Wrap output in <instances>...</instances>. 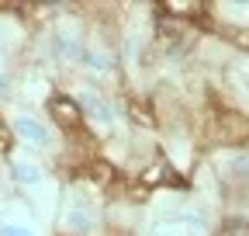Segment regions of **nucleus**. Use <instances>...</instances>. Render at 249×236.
I'll use <instances>...</instances> for the list:
<instances>
[{
	"instance_id": "f03ea898",
	"label": "nucleus",
	"mask_w": 249,
	"mask_h": 236,
	"mask_svg": "<svg viewBox=\"0 0 249 236\" xmlns=\"http://www.w3.org/2000/svg\"><path fill=\"white\" fill-rule=\"evenodd\" d=\"M49 111H52L55 122H62V125H80V101H73V98H52Z\"/></svg>"
},
{
	"instance_id": "39448f33",
	"label": "nucleus",
	"mask_w": 249,
	"mask_h": 236,
	"mask_svg": "<svg viewBox=\"0 0 249 236\" xmlns=\"http://www.w3.org/2000/svg\"><path fill=\"white\" fill-rule=\"evenodd\" d=\"M156 39H160L163 49H177L180 39H183V24H180V21H160V28H156Z\"/></svg>"
},
{
	"instance_id": "6ab92c4d",
	"label": "nucleus",
	"mask_w": 249,
	"mask_h": 236,
	"mask_svg": "<svg viewBox=\"0 0 249 236\" xmlns=\"http://www.w3.org/2000/svg\"><path fill=\"white\" fill-rule=\"evenodd\" d=\"M0 91H4V73H0Z\"/></svg>"
},
{
	"instance_id": "9d476101",
	"label": "nucleus",
	"mask_w": 249,
	"mask_h": 236,
	"mask_svg": "<svg viewBox=\"0 0 249 236\" xmlns=\"http://www.w3.org/2000/svg\"><path fill=\"white\" fill-rule=\"evenodd\" d=\"M128 111H132V118H135V122H142V125H152V122H156V118H152V111H149L142 101H132V108H128Z\"/></svg>"
},
{
	"instance_id": "7ed1b4c3",
	"label": "nucleus",
	"mask_w": 249,
	"mask_h": 236,
	"mask_svg": "<svg viewBox=\"0 0 249 236\" xmlns=\"http://www.w3.org/2000/svg\"><path fill=\"white\" fill-rule=\"evenodd\" d=\"M80 104H83L80 111H87L97 125H111V122H114V111H111V108H107V101H101L97 94H83V98H80Z\"/></svg>"
},
{
	"instance_id": "2eb2a0df",
	"label": "nucleus",
	"mask_w": 249,
	"mask_h": 236,
	"mask_svg": "<svg viewBox=\"0 0 249 236\" xmlns=\"http://www.w3.org/2000/svg\"><path fill=\"white\" fill-rule=\"evenodd\" d=\"M145 184H156V181H163V167H152V170H145V177H142Z\"/></svg>"
},
{
	"instance_id": "ddd939ff",
	"label": "nucleus",
	"mask_w": 249,
	"mask_h": 236,
	"mask_svg": "<svg viewBox=\"0 0 249 236\" xmlns=\"http://www.w3.org/2000/svg\"><path fill=\"white\" fill-rule=\"evenodd\" d=\"M0 236H35V229H28V226H14V222H7V226H0Z\"/></svg>"
},
{
	"instance_id": "f3484780",
	"label": "nucleus",
	"mask_w": 249,
	"mask_h": 236,
	"mask_svg": "<svg viewBox=\"0 0 249 236\" xmlns=\"http://www.w3.org/2000/svg\"><path fill=\"white\" fill-rule=\"evenodd\" d=\"M149 236H177V233H173V229H166V226H156Z\"/></svg>"
},
{
	"instance_id": "6e6552de",
	"label": "nucleus",
	"mask_w": 249,
	"mask_h": 236,
	"mask_svg": "<svg viewBox=\"0 0 249 236\" xmlns=\"http://www.w3.org/2000/svg\"><path fill=\"white\" fill-rule=\"evenodd\" d=\"M225 170H229L232 177H249V157H246V153H239V157H232V160L225 163Z\"/></svg>"
},
{
	"instance_id": "0eeeda50",
	"label": "nucleus",
	"mask_w": 249,
	"mask_h": 236,
	"mask_svg": "<svg viewBox=\"0 0 249 236\" xmlns=\"http://www.w3.org/2000/svg\"><path fill=\"white\" fill-rule=\"evenodd\" d=\"M214 236H249V219H239V216L222 219V226H218Z\"/></svg>"
},
{
	"instance_id": "9b49d317",
	"label": "nucleus",
	"mask_w": 249,
	"mask_h": 236,
	"mask_svg": "<svg viewBox=\"0 0 249 236\" xmlns=\"http://www.w3.org/2000/svg\"><path fill=\"white\" fill-rule=\"evenodd\" d=\"M55 49H59L62 59H73V56H76V42H73L70 35H59V39H55Z\"/></svg>"
},
{
	"instance_id": "4468645a",
	"label": "nucleus",
	"mask_w": 249,
	"mask_h": 236,
	"mask_svg": "<svg viewBox=\"0 0 249 236\" xmlns=\"http://www.w3.org/2000/svg\"><path fill=\"white\" fill-rule=\"evenodd\" d=\"M183 222L191 226L194 233H204V229H208V222H204V216H201V212H187V216H183Z\"/></svg>"
},
{
	"instance_id": "423d86ee",
	"label": "nucleus",
	"mask_w": 249,
	"mask_h": 236,
	"mask_svg": "<svg viewBox=\"0 0 249 236\" xmlns=\"http://www.w3.org/2000/svg\"><path fill=\"white\" fill-rule=\"evenodd\" d=\"M66 229L76 233V236L90 233V212L83 209V205H70V209H66Z\"/></svg>"
},
{
	"instance_id": "dca6fc26",
	"label": "nucleus",
	"mask_w": 249,
	"mask_h": 236,
	"mask_svg": "<svg viewBox=\"0 0 249 236\" xmlns=\"http://www.w3.org/2000/svg\"><path fill=\"white\" fill-rule=\"evenodd\" d=\"M170 11H177V14H191V11H197L194 4H170Z\"/></svg>"
},
{
	"instance_id": "1a4fd4ad",
	"label": "nucleus",
	"mask_w": 249,
	"mask_h": 236,
	"mask_svg": "<svg viewBox=\"0 0 249 236\" xmlns=\"http://www.w3.org/2000/svg\"><path fill=\"white\" fill-rule=\"evenodd\" d=\"M90 177H93V181H97V184H111V177H114V170L104 163V160H97V163H93V170H90Z\"/></svg>"
},
{
	"instance_id": "20e7f679",
	"label": "nucleus",
	"mask_w": 249,
	"mask_h": 236,
	"mask_svg": "<svg viewBox=\"0 0 249 236\" xmlns=\"http://www.w3.org/2000/svg\"><path fill=\"white\" fill-rule=\"evenodd\" d=\"M11 181H14V184H24V188H31V184H38V181H42V170H38L35 163L14 160V163H11Z\"/></svg>"
},
{
	"instance_id": "a211bd4d",
	"label": "nucleus",
	"mask_w": 249,
	"mask_h": 236,
	"mask_svg": "<svg viewBox=\"0 0 249 236\" xmlns=\"http://www.w3.org/2000/svg\"><path fill=\"white\" fill-rule=\"evenodd\" d=\"M239 77H242V80H239V83H242V91H246V94H249V70H242V73H239Z\"/></svg>"
},
{
	"instance_id": "f257e3e1",
	"label": "nucleus",
	"mask_w": 249,
	"mask_h": 236,
	"mask_svg": "<svg viewBox=\"0 0 249 236\" xmlns=\"http://www.w3.org/2000/svg\"><path fill=\"white\" fill-rule=\"evenodd\" d=\"M14 132H18L24 142H31V146H52V132L38 122V118L18 115V118H14Z\"/></svg>"
},
{
	"instance_id": "f8f14e48",
	"label": "nucleus",
	"mask_w": 249,
	"mask_h": 236,
	"mask_svg": "<svg viewBox=\"0 0 249 236\" xmlns=\"http://www.w3.org/2000/svg\"><path fill=\"white\" fill-rule=\"evenodd\" d=\"M80 59H83L90 70H107V56H101V52H83Z\"/></svg>"
}]
</instances>
